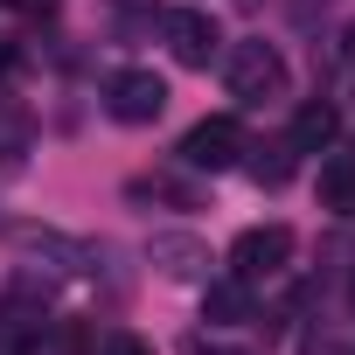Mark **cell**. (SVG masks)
Listing matches in <instances>:
<instances>
[{
    "instance_id": "1",
    "label": "cell",
    "mask_w": 355,
    "mask_h": 355,
    "mask_svg": "<svg viewBox=\"0 0 355 355\" xmlns=\"http://www.w3.org/2000/svg\"><path fill=\"white\" fill-rule=\"evenodd\" d=\"M223 84L237 105H272V98H286V56L272 42H237L223 63Z\"/></svg>"
},
{
    "instance_id": "2",
    "label": "cell",
    "mask_w": 355,
    "mask_h": 355,
    "mask_svg": "<svg viewBox=\"0 0 355 355\" xmlns=\"http://www.w3.org/2000/svg\"><path fill=\"white\" fill-rule=\"evenodd\" d=\"M286 258H293V230H286V223H251V230L230 244V279H244V286L279 279Z\"/></svg>"
},
{
    "instance_id": "3",
    "label": "cell",
    "mask_w": 355,
    "mask_h": 355,
    "mask_svg": "<svg viewBox=\"0 0 355 355\" xmlns=\"http://www.w3.org/2000/svg\"><path fill=\"white\" fill-rule=\"evenodd\" d=\"M105 112H112L119 125H153V119L167 112V84H160L153 70H112V77H105Z\"/></svg>"
},
{
    "instance_id": "4",
    "label": "cell",
    "mask_w": 355,
    "mask_h": 355,
    "mask_svg": "<svg viewBox=\"0 0 355 355\" xmlns=\"http://www.w3.org/2000/svg\"><path fill=\"white\" fill-rule=\"evenodd\" d=\"M182 160L189 167H202V174H223V167H237L244 160V125L237 119H202V125H189V139H182Z\"/></svg>"
},
{
    "instance_id": "5",
    "label": "cell",
    "mask_w": 355,
    "mask_h": 355,
    "mask_svg": "<svg viewBox=\"0 0 355 355\" xmlns=\"http://www.w3.org/2000/svg\"><path fill=\"white\" fill-rule=\"evenodd\" d=\"M160 35H167V49H174V63H189V70H209V56H216V21L209 15H196V8H174V15H160Z\"/></svg>"
},
{
    "instance_id": "6",
    "label": "cell",
    "mask_w": 355,
    "mask_h": 355,
    "mask_svg": "<svg viewBox=\"0 0 355 355\" xmlns=\"http://www.w3.org/2000/svg\"><path fill=\"white\" fill-rule=\"evenodd\" d=\"M146 258H153L167 279H202V272H209V244H196V237H182V230H160V237L146 244Z\"/></svg>"
},
{
    "instance_id": "7",
    "label": "cell",
    "mask_w": 355,
    "mask_h": 355,
    "mask_svg": "<svg viewBox=\"0 0 355 355\" xmlns=\"http://www.w3.org/2000/svg\"><path fill=\"white\" fill-rule=\"evenodd\" d=\"M334 132H341L334 105H300V112H293V153H327Z\"/></svg>"
},
{
    "instance_id": "8",
    "label": "cell",
    "mask_w": 355,
    "mask_h": 355,
    "mask_svg": "<svg viewBox=\"0 0 355 355\" xmlns=\"http://www.w3.org/2000/svg\"><path fill=\"white\" fill-rule=\"evenodd\" d=\"M320 202H327L334 216H355V153H334V160L320 167Z\"/></svg>"
},
{
    "instance_id": "9",
    "label": "cell",
    "mask_w": 355,
    "mask_h": 355,
    "mask_svg": "<svg viewBox=\"0 0 355 355\" xmlns=\"http://www.w3.org/2000/svg\"><path fill=\"white\" fill-rule=\"evenodd\" d=\"M251 313V293H244V279H216L209 293H202V320H216V327H237Z\"/></svg>"
},
{
    "instance_id": "10",
    "label": "cell",
    "mask_w": 355,
    "mask_h": 355,
    "mask_svg": "<svg viewBox=\"0 0 355 355\" xmlns=\"http://www.w3.org/2000/svg\"><path fill=\"white\" fill-rule=\"evenodd\" d=\"M174 202V209H196V189L189 182H174V174H139V182H132V202Z\"/></svg>"
},
{
    "instance_id": "11",
    "label": "cell",
    "mask_w": 355,
    "mask_h": 355,
    "mask_svg": "<svg viewBox=\"0 0 355 355\" xmlns=\"http://www.w3.org/2000/svg\"><path fill=\"white\" fill-rule=\"evenodd\" d=\"M28 348H35V327L15 306H0V355H28Z\"/></svg>"
},
{
    "instance_id": "12",
    "label": "cell",
    "mask_w": 355,
    "mask_h": 355,
    "mask_svg": "<svg viewBox=\"0 0 355 355\" xmlns=\"http://www.w3.org/2000/svg\"><path fill=\"white\" fill-rule=\"evenodd\" d=\"M251 182H258V189H286V182H293V153H272V160H251Z\"/></svg>"
},
{
    "instance_id": "13",
    "label": "cell",
    "mask_w": 355,
    "mask_h": 355,
    "mask_svg": "<svg viewBox=\"0 0 355 355\" xmlns=\"http://www.w3.org/2000/svg\"><path fill=\"white\" fill-rule=\"evenodd\" d=\"M189 355H251V348H223V341H202V334H196V341H189Z\"/></svg>"
},
{
    "instance_id": "14",
    "label": "cell",
    "mask_w": 355,
    "mask_h": 355,
    "mask_svg": "<svg viewBox=\"0 0 355 355\" xmlns=\"http://www.w3.org/2000/svg\"><path fill=\"white\" fill-rule=\"evenodd\" d=\"M112 355H153V348H146V341H132V334H119V341H112Z\"/></svg>"
},
{
    "instance_id": "15",
    "label": "cell",
    "mask_w": 355,
    "mask_h": 355,
    "mask_svg": "<svg viewBox=\"0 0 355 355\" xmlns=\"http://www.w3.org/2000/svg\"><path fill=\"white\" fill-rule=\"evenodd\" d=\"M348 63H355V28H348Z\"/></svg>"
}]
</instances>
